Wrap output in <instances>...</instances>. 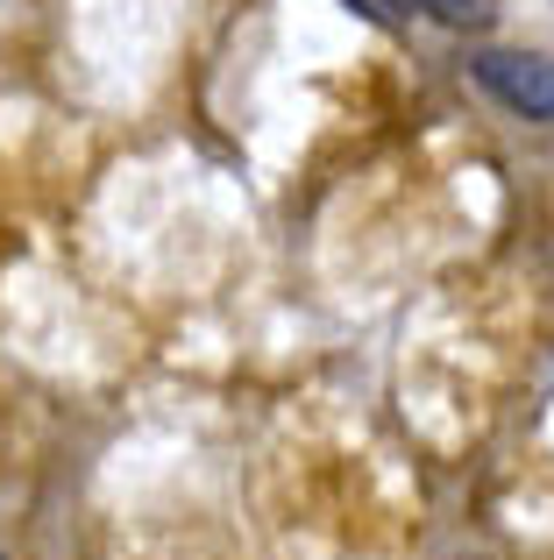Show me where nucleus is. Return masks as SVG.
I'll list each match as a JSON object with an SVG mask.
<instances>
[{
	"instance_id": "f257e3e1",
	"label": "nucleus",
	"mask_w": 554,
	"mask_h": 560,
	"mask_svg": "<svg viewBox=\"0 0 554 560\" xmlns=\"http://www.w3.org/2000/svg\"><path fill=\"white\" fill-rule=\"evenodd\" d=\"M470 71L498 107L527 114V121H554V57H541V50H476Z\"/></svg>"
},
{
	"instance_id": "f03ea898",
	"label": "nucleus",
	"mask_w": 554,
	"mask_h": 560,
	"mask_svg": "<svg viewBox=\"0 0 554 560\" xmlns=\"http://www.w3.org/2000/svg\"><path fill=\"white\" fill-rule=\"evenodd\" d=\"M399 8H405V0H399ZM413 8H427L434 22H448V28H490L498 0H413Z\"/></svg>"
},
{
	"instance_id": "7ed1b4c3",
	"label": "nucleus",
	"mask_w": 554,
	"mask_h": 560,
	"mask_svg": "<svg viewBox=\"0 0 554 560\" xmlns=\"http://www.w3.org/2000/svg\"><path fill=\"white\" fill-rule=\"evenodd\" d=\"M348 8H356L362 22H377L384 36H399V22H405V14H399V0H348Z\"/></svg>"
}]
</instances>
